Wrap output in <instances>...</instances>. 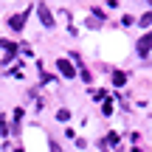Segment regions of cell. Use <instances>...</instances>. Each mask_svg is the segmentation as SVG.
<instances>
[{"mask_svg":"<svg viewBox=\"0 0 152 152\" xmlns=\"http://www.w3.org/2000/svg\"><path fill=\"white\" fill-rule=\"evenodd\" d=\"M17 152H23V149H17Z\"/></svg>","mask_w":152,"mask_h":152,"instance_id":"4fadbf2b","label":"cell"},{"mask_svg":"<svg viewBox=\"0 0 152 152\" xmlns=\"http://www.w3.org/2000/svg\"><path fill=\"white\" fill-rule=\"evenodd\" d=\"M104 115H113V102H104Z\"/></svg>","mask_w":152,"mask_h":152,"instance_id":"30bf717a","label":"cell"},{"mask_svg":"<svg viewBox=\"0 0 152 152\" xmlns=\"http://www.w3.org/2000/svg\"><path fill=\"white\" fill-rule=\"evenodd\" d=\"M9 26H11V31H23V26H26V11H23V14H14L9 20Z\"/></svg>","mask_w":152,"mask_h":152,"instance_id":"277c9868","label":"cell"},{"mask_svg":"<svg viewBox=\"0 0 152 152\" xmlns=\"http://www.w3.org/2000/svg\"><path fill=\"white\" fill-rule=\"evenodd\" d=\"M107 144L115 147V144H118V132H107Z\"/></svg>","mask_w":152,"mask_h":152,"instance_id":"52a82bcc","label":"cell"},{"mask_svg":"<svg viewBox=\"0 0 152 152\" xmlns=\"http://www.w3.org/2000/svg\"><path fill=\"white\" fill-rule=\"evenodd\" d=\"M138 26H144V28H147V26H152V11H149V14H144V17H141V23H138Z\"/></svg>","mask_w":152,"mask_h":152,"instance_id":"ba28073f","label":"cell"},{"mask_svg":"<svg viewBox=\"0 0 152 152\" xmlns=\"http://www.w3.org/2000/svg\"><path fill=\"white\" fill-rule=\"evenodd\" d=\"M37 14H39V20H42V26L45 28H54V14H51V9L45 3H39L37 6Z\"/></svg>","mask_w":152,"mask_h":152,"instance_id":"3957f363","label":"cell"},{"mask_svg":"<svg viewBox=\"0 0 152 152\" xmlns=\"http://www.w3.org/2000/svg\"><path fill=\"white\" fill-rule=\"evenodd\" d=\"M56 68H59V73L65 76V79H73V76L79 73V71L73 68V62H71V59H56Z\"/></svg>","mask_w":152,"mask_h":152,"instance_id":"7a4b0ae2","label":"cell"},{"mask_svg":"<svg viewBox=\"0 0 152 152\" xmlns=\"http://www.w3.org/2000/svg\"><path fill=\"white\" fill-rule=\"evenodd\" d=\"M135 51H138V56H147L149 51H152V31H147V34L135 42Z\"/></svg>","mask_w":152,"mask_h":152,"instance_id":"6da1fadb","label":"cell"},{"mask_svg":"<svg viewBox=\"0 0 152 152\" xmlns=\"http://www.w3.org/2000/svg\"><path fill=\"white\" fill-rule=\"evenodd\" d=\"M132 152H141V149H138V147H132Z\"/></svg>","mask_w":152,"mask_h":152,"instance_id":"7c38bea8","label":"cell"},{"mask_svg":"<svg viewBox=\"0 0 152 152\" xmlns=\"http://www.w3.org/2000/svg\"><path fill=\"white\" fill-rule=\"evenodd\" d=\"M124 82H127V73H124V71H113V85H115V87H121Z\"/></svg>","mask_w":152,"mask_h":152,"instance_id":"8992f818","label":"cell"},{"mask_svg":"<svg viewBox=\"0 0 152 152\" xmlns=\"http://www.w3.org/2000/svg\"><path fill=\"white\" fill-rule=\"evenodd\" d=\"M56 118H59V121H68V118H71V113H68V110H59V113H56Z\"/></svg>","mask_w":152,"mask_h":152,"instance_id":"9c48e42d","label":"cell"},{"mask_svg":"<svg viewBox=\"0 0 152 152\" xmlns=\"http://www.w3.org/2000/svg\"><path fill=\"white\" fill-rule=\"evenodd\" d=\"M48 147H51V152H62V147H59V144H56V141H51Z\"/></svg>","mask_w":152,"mask_h":152,"instance_id":"8fae6325","label":"cell"},{"mask_svg":"<svg viewBox=\"0 0 152 152\" xmlns=\"http://www.w3.org/2000/svg\"><path fill=\"white\" fill-rule=\"evenodd\" d=\"M149 6H152V0H149Z\"/></svg>","mask_w":152,"mask_h":152,"instance_id":"5bb4252c","label":"cell"},{"mask_svg":"<svg viewBox=\"0 0 152 152\" xmlns=\"http://www.w3.org/2000/svg\"><path fill=\"white\" fill-rule=\"evenodd\" d=\"M0 48H3L9 56H14V54H17V45L11 42V39H0Z\"/></svg>","mask_w":152,"mask_h":152,"instance_id":"5b68a950","label":"cell"}]
</instances>
